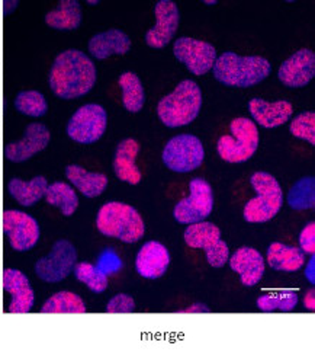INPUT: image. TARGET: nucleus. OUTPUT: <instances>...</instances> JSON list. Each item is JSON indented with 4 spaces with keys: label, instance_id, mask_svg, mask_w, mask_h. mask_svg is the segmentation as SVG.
<instances>
[{
    "label": "nucleus",
    "instance_id": "1",
    "mask_svg": "<svg viewBox=\"0 0 315 355\" xmlns=\"http://www.w3.org/2000/svg\"><path fill=\"white\" fill-rule=\"evenodd\" d=\"M96 78V66L83 51L66 50L55 57L48 83L55 96L70 101L92 91Z\"/></svg>",
    "mask_w": 315,
    "mask_h": 355
},
{
    "label": "nucleus",
    "instance_id": "2",
    "mask_svg": "<svg viewBox=\"0 0 315 355\" xmlns=\"http://www.w3.org/2000/svg\"><path fill=\"white\" fill-rule=\"evenodd\" d=\"M214 78L231 87H251L263 82L269 75L272 66L260 55H238L227 51L217 57L213 67Z\"/></svg>",
    "mask_w": 315,
    "mask_h": 355
},
{
    "label": "nucleus",
    "instance_id": "3",
    "mask_svg": "<svg viewBox=\"0 0 315 355\" xmlns=\"http://www.w3.org/2000/svg\"><path fill=\"white\" fill-rule=\"evenodd\" d=\"M202 108V91L197 82H180L174 91L164 96L157 105L160 121L169 127L177 128L190 124L199 115Z\"/></svg>",
    "mask_w": 315,
    "mask_h": 355
},
{
    "label": "nucleus",
    "instance_id": "4",
    "mask_svg": "<svg viewBox=\"0 0 315 355\" xmlns=\"http://www.w3.org/2000/svg\"><path fill=\"white\" fill-rule=\"evenodd\" d=\"M96 227L103 236L115 238L124 243L138 242L145 233V225L140 213L134 207L118 201L100 207Z\"/></svg>",
    "mask_w": 315,
    "mask_h": 355
},
{
    "label": "nucleus",
    "instance_id": "5",
    "mask_svg": "<svg viewBox=\"0 0 315 355\" xmlns=\"http://www.w3.org/2000/svg\"><path fill=\"white\" fill-rule=\"evenodd\" d=\"M250 184L256 191V198L244 207V220L249 223H266L272 220L283 205V192L273 175L256 172L250 178Z\"/></svg>",
    "mask_w": 315,
    "mask_h": 355
},
{
    "label": "nucleus",
    "instance_id": "6",
    "mask_svg": "<svg viewBox=\"0 0 315 355\" xmlns=\"http://www.w3.org/2000/svg\"><path fill=\"white\" fill-rule=\"evenodd\" d=\"M231 135L217 143L219 157L228 164H243L253 157L259 147V130L249 118H235L230 124Z\"/></svg>",
    "mask_w": 315,
    "mask_h": 355
},
{
    "label": "nucleus",
    "instance_id": "7",
    "mask_svg": "<svg viewBox=\"0 0 315 355\" xmlns=\"http://www.w3.org/2000/svg\"><path fill=\"white\" fill-rule=\"evenodd\" d=\"M163 164L173 172L188 173L198 169L205 159L202 141L192 135H180L169 140L163 150Z\"/></svg>",
    "mask_w": 315,
    "mask_h": 355
},
{
    "label": "nucleus",
    "instance_id": "8",
    "mask_svg": "<svg viewBox=\"0 0 315 355\" xmlns=\"http://www.w3.org/2000/svg\"><path fill=\"white\" fill-rule=\"evenodd\" d=\"M185 242L195 249H204L208 263L214 268H222L230 258V249L222 239L221 232L214 223L199 221L189 225L185 230Z\"/></svg>",
    "mask_w": 315,
    "mask_h": 355
},
{
    "label": "nucleus",
    "instance_id": "9",
    "mask_svg": "<svg viewBox=\"0 0 315 355\" xmlns=\"http://www.w3.org/2000/svg\"><path fill=\"white\" fill-rule=\"evenodd\" d=\"M108 114L98 103H87L73 114L67 124V136L80 144H92L107 131Z\"/></svg>",
    "mask_w": 315,
    "mask_h": 355
},
{
    "label": "nucleus",
    "instance_id": "10",
    "mask_svg": "<svg viewBox=\"0 0 315 355\" xmlns=\"http://www.w3.org/2000/svg\"><path fill=\"white\" fill-rule=\"evenodd\" d=\"M190 194L179 201L173 210V216L180 225H193L204 221L214 209L213 187L202 178H195L189 184Z\"/></svg>",
    "mask_w": 315,
    "mask_h": 355
},
{
    "label": "nucleus",
    "instance_id": "11",
    "mask_svg": "<svg viewBox=\"0 0 315 355\" xmlns=\"http://www.w3.org/2000/svg\"><path fill=\"white\" fill-rule=\"evenodd\" d=\"M78 262V250L66 239H60L53 245L51 252L37 261L35 274L44 283H60L66 279Z\"/></svg>",
    "mask_w": 315,
    "mask_h": 355
},
{
    "label": "nucleus",
    "instance_id": "12",
    "mask_svg": "<svg viewBox=\"0 0 315 355\" xmlns=\"http://www.w3.org/2000/svg\"><path fill=\"white\" fill-rule=\"evenodd\" d=\"M174 57L183 63L195 76H202L213 70L217 60V50L206 41L182 37L174 41Z\"/></svg>",
    "mask_w": 315,
    "mask_h": 355
},
{
    "label": "nucleus",
    "instance_id": "13",
    "mask_svg": "<svg viewBox=\"0 0 315 355\" xmlns=\"http://www.w3.org/2000/svg\"><path fill=\"white\" fill-rule=\"evenodd\" d=\"M3 230L9 245L17 252L31 250L41 236L38 221L33 216L18 210H6L3 213Z\"/></svg>",
    "mask_w": 315,
    "mask_h": 355
},
{
    "label": "nucleus",
    "instance_id": "14",
    "mask_svg": "<svg viewBox=\"0 0 315 355\" xmlns=\"http://www.w3.org/2000/svg\"><path fill=\"white\" fill-rule=\"evenodd\" d=\"M156 25L148 29L145 34V42L152 49H164L173 40L179 22L180 12L179 8L172 0H160L154 8Z\"/></svg>",
    "mask_w": 315,
    "mask_h": 355
},
{
    "label": "nucleus",
    "instance_id": "15",
    "mask_svg": "<svg viewBox=\"0 0 315 355\" xmlns=\"http://www.w3.org/2000/svg\"><path fill=\"white\" fill-rule=\"evenodd\" d=\"M51 132L41 123H31L25 128V135L19 141L9 143L5 149V156L13 164H22L37 153L42 152L50 144Z\"/></svg>",
    "mask_w": 315,
    "mask_h": 355
},
{
    "label": "nucleus",
    "instance_id": "16",
    "mask_svg": "<svg viewBox=\"0 0 315 355\" xmlns=\"http://www.w3.org/2000/svg\"><path fill=\"white\" fill-rule=\"evenodd\" d=\"M315 76V54L303 49L285 60L278 71L279 80L288 87H304Z\"/></svg>",
    "mask_w": 315,
    "mask_h": 355
},
{
    "label": "nucleus",
    "instance_id": "17",
    "mask_svg": "<svg viewBox=\"0 0 315 355\" xmlns=\"http://www.w3.org/2000/svg\"><path fill=\"white\" fill-rule=\"evenodd\" d=\"M170 265V254L168 248L160 242L150 241L138 250L135 259V270L148 279H157L166 274Z\"/></svg>",
    "mask_w": 315,
    "mask_h": 355
},
{
    "label": "nucleus",
    "instance_id": "18",
    "mask_svg": "<svg viewBox=\"0 0 315 355\" xmlns=\"http://www.w3.org/2000/svg\"><path fill=\"white\" fill-rule=\"evenodd\" d=\"M3 288L12 295L9 313H28L34 306V290L28 277L19 270L8 268L3 272Z\"/></svg>",
    "mask_w": 315,
    "mask_h": 355
},
{
    "label": "nucleus",
    "instance_id": "19",
    "mask_svg": "<svg viewBox=\"0 0 315 355\" xmlns=\"http://www.w3.org/2000/svg\"><path fill=\"white\" fill-rule=\"evenodd\" d=\"M249 111L253 120L262 127L276 128L291 120L294 107L288 101L267 102L262 98H253L249 102Z\"/></svg>",
    "mask_w": 315,
    "mask_h": 355
},
{
    "label": "nucleus",
    "instance_id": "20",
    "mask_svg": "<svg viewBox=\"0 0 315 355\" xmlns=\"http://www.w3.org/2000/svg\"><path fill=\"white\" fill-rule=\"evenodd\" d=\"M230 266L240 275L242 284L246 287L256 286L264 275V261L262 254L249 246L235 250L230 258Z\"/></svg>",
    "mask_w": 315,
    "mask_h": 355
},
{
    "label": "nucleus",
    "instance_id": "21",
    "mask_svg": "<svg viewBox=\"0 0 315 355\" xmlns=\"http://www.w3.org/2000/svg\"><path fill=\"white\" fill-rule=\"evenodd\" d=\"M140 152V144L134 139H125L118 144L114 156V172L119 181L129 185H138L141 182V172L135 164Z\"/></svg>",
    "mask_w": 315,
    "mask_h": 355
},
{
    "label": "nucleus",
    "instance_id": "22",
    "mask_svg": "<svg viewBox=\"0 0 315 355\" xmlns=\"http://www.w3.org/2000/svg\"><path fill=\"white\" fill-rule=\"evenodd\" d=\"M129 49L131 40L121 29H108L89 41V53L98 60H107L111 55H124Z\"/></svg>",
    "mask_w": 315,
    "mask_h": 355
},
{
    "label": "nucleus",
    "instance_id": "23",
    "mask_svg": "<svg viewBox=\"0 0 315 355\" xmlns=\"http://www.w3.org/2000/svg\"><path fill=\"white\" fill-rule=\"evenodd\" d=\"M267 262L275 271L296 272L305 265V254L301 248L275 242L267 248Z\"/></svg>",
    "mask_w": 315,
    "mask_h": 355
},
{
    "label": "nucleus",
    "instance_id": "24",
    "mask_svg": "<svg viewBox=\"0 0 315 355\" xmlns=\"http://www.w3.org/2000/svg\"><path fill=\"white\" fill-rule=\"evenodd\" d=\"M67 180L87 198H96L108 187V176L98 172H89L79 165L66 168Z\"/></svg>",
    "mask_w": 315,
    "mask_h": 355
},
{
    "label": "nucleus",
    "instance_id": "25",
    "mask_svg": "<svg viewBox=\"0 0 315 355\" xmlns=\"http://www.w3.org/2000/svg\"><path fill=\"white\" fill-rule=\"evenodd\" d=\"M45 24L58 31H73L82 24V6L78 0H62L45 15Z\"/></svg>",
    "mask_w": 315,
    "mask_h": 355
},
{
    "label": "nucleus",
    "instance_id": "26",
    "mask_svg": "<svg viewBox=\"0 0 315 355\" xmlns=\"http://www.w3.org/2000/svg\"><path fill=\"white\" fill-rule=\"evenodd\" d=\"M48 182L44 176H35L31 181H22L19 178H13L8 184V191L12 198L22 207H31L44 198Z\"/></svg>",
    "mask_w": 315,
    "mask_h": 355
},
{
    "label": "nucleus",
    "instance_id": "27",
    "mask_svg": "<svg viewBox=\"0 0 315 355\" xmlns=\"http://www.w3.org/2000/svg\"><path fill=\"white\" fill-rule=\"evenodd\" d=\"M45 201L50 205L57 207L60 211L66 217H71L76 213L79 207V198L76 191H74L69 184L66 182H54L47 187L45 191Z\"/></svg>",
    "mask_w": 315,
    "mask_h": 355
},
{
    "label": "nucleus",
    "instance_id": "28",
    "mask_svg": "<svg viewBox=\"0 0 315 355\" xmlns=\"http://www.w3.org/2000/svg\"><path fill=\"white\" fill-rule=\"evenodd\" d=\"M123 89V103L127 111L135 114L140 112L145 103V92L140 78L132 71L123 73L118 79Z\"/></svg>",
    "mask_w": 315,
    "mask_h": 355
},
{
    "label": "nucleus",
    "instance_id": "29",
    "mask_svg": "<svg viewBox=\"0 0 315 355\" xmlns=\"http://www.w3.org/2000/svg\"><path fill=\"white\" fill-rule=\"evenodd\" d=\"M86 310L80 295L71 291H60L44 303L41 313H86Z\"/></svg>",
    "mask_w": 315,
    "mask_h": 355
},
{
    "label": "nucleus",
    "instance_id": "30",
    "mask_svg": "<svg viewBox=\"0 0 315 355\" xmlns=\"http://www.w3.org/2000/svg\"><path fill=\"white\" fill-rule=\"evenodd\" d=\"M288 204L294 210H312L315 207V180L305 176L299 180L288 192Z\"/></svg>",
    "mask_w": 315,
    "mask_h": 355
},
{
    "label": "nucleus",
    "instance_id": "31",
    "mask_svg": "<svg viewBox=\"0 0 315 355\" xmlns=\"http://www.w3.org/2000/svg\"><path fill=\"white\" fill-rule=\"evenodd\" d=\"M298 304V294L291 290H282L272 294H263L258 299V307L264 313L283 312L288 313Z\"/></svg>",
    "mask_w": 315,
    "mask_h": 355
},
{
    "label": "nucleus",
    "instance_id": "32",
    "mask_svg": "<svg viewBox=\"0 0 315 355\" xmlns=\"http://www.w3.org/2000/svg\"><path fill=\"white\" fill-rule=\"evenodd\" d=\"M74 275L80 281V283L86 284L90 291L96 294L103 293L108 288V275L99 266L89 263V262H79L74 265Z\"/></svg>",
    "mask_w": 315,
    "mask_h": 355
},
{
    "label": "nucleus",
    "instance_id": "33",
    "mask_svg": "<svg viewBox=\"0 0 315 355\" xmlns=\"http://www.w3.org/2000/svg\"><path fill=\"white\" fill-rule=\"evenodd\" d=\"M15 108L26 116L39 118L47 114L48 103L38 91H22L15 98Z\"/></svg>",
    "mask_w": 315,
    "mask_h": 355
},
{
    "label": "nucleus",
    "instance_id": "34",
    "mask_svg": "<svg viewBox=\"0 0 315 355\" xmlns=\"http://www.w3.org/2000/svg\"><path fill=\"white\" fill-rule=\"evenodd\" d=\"M291 135L296 139L308 141L311 146L315 144V114L307 111L296 115L291 123Z\"/></svg>",
    "mask_w": 315,
    "mask_h": 355
},
{
    "label": "nucleus",
    "instance_id": "35",
    "mask_svg": "<svg viewBox=\"0 0 315 355\" xmlns=\"http://www.w3.org/2000/svg\"><path fill=\"white\" fill-rule=\"evenodd\" d=\"M135 310V302L128 294H116L107 306L108 313H132Z\"/></svg>",
    "mask_w": 315,
    "mask_h": 355
},
{
    "label": "nucleus",
    "instance_id": "36",
    "mask_svg": "<svg viewBox=\"0 0 315 355\" xmlns=\"http://www.w3.org/2000/svg\"><path fill=\"white\" fill-rule=\"evenodd\" d=\"M299 245H301V250L304 254L314 255L315 254V223L311 221L307 225L301 234H299Z\"/></svg>",
    "mask_w": 315,
    "mask_h": 355
},
{
    "label": "nucleus",
    "instance_id": "37",
    "mask_svg": "<svg viewBox=\"0 0 315 355\" xmlns=\"http://www.w3.org/2000/svg\"><path fill=\"white\" fill-rule=\"evenodd\" d=\"M177 313H209V307L205 306L204 303H197V304H193L188 309L179 310Z\"/></svg>",
    "mask_w": 315,
    "mask_h": 355
},
{
    "label": "nucleus",
    "instance_id": "38",
    "mask_svg": "<svg viewBox=\"0 0 315 355\" xmlns=\"http://www.w3.org/2000/svg\"><path fill=\"white\" fill-rule=\"evenodd\" d=\"M305 277L312 286L315 284V257L314 255H311V259L305 268Z\"/></svg>",
    "mask_w": 315,
    "mask_h": 355
},
{
    "label": "nucleus",
    "instance_id": "39",
    "mask_svg": "<svg viewBox=\"0 0 315 355\" xmlns=\"http://www.w3.org/2000/svg\"><path fill=\"white\" fill-rule=\"evenodd\" d=\"M304 306H305V309L309 310V312H314L315 310V290L314 288L307 291L305 297H304Z\"/></svg>",
    "mask_w": 315,
    "mask_h": 355
},
{
    "label": "nucleus",
    "instance_id": "40",
    "mask_svg": "<svg viewBox=\"0 0 315 355\" xmlns=\"http://www.w3.org/2000/svg\"><path fill=\"white\" fill-rule=\"evenodd\" d=\"M19 2L18 0H6V2H3V6H5V15H10L15 9L18 8Z\"/></svg>",
    "mask_w": 315,
    "mask_h": 355
},
{
    "label": "nucleus",
    "instance_id": "41",
    "mask_svg": "<svg viewBox=\"0 0 315 355\" xmlns=\"http://www.w3.org/2000/svg\"><path fill=\"white\" fill-rule=\"evenodd\" d=\"M205 5H217V0H204Z\"/></svg>",
    "mask_w": 315,
    "mask_h": 355
},
{
    "label": "nucleus",
    "instance_id": "42",
    "mask_svg": "<svg viewBox=\"0 0 315 355\" xmlns=\"http://www.w3.org/2000/svg\"><path fill=\"white\" fill-rule=\"evenodd\" d=\"M87 3H89V5H98L99 2H98V0H89Z\"/></svg>",
    "mask_w": 315,
    "mask_h": 355
},
{
    "label": "nucleus",
    "instance_id": "43",
    "mask_svg": "<svg viewBox=\"0 0 315 355\" xmlns=\"http://www.w3.org/2000/svg\"><path fill=\"white\" fill-rule=\"evenodd\" d=\"M0 238H2V226H0ZM0 245H2V241H0Z\"/></svg>",
    "mask_w": 315,
    "mask_h": 355
}]
</instances>
